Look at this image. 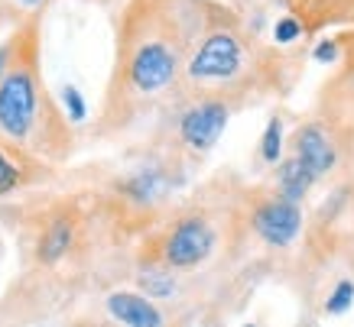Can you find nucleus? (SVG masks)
<instances>
[{
    "label": "nucleus",
    "mask_w": 354,
    "mask_h": 327,
    "mask_svg": "<svg viewBox=\"0 0 354 327\" xmlns=\"http://www.w3.org/2000/svg\"><path fill=\"white\" fill-rule=\"evenodd\" d=\"M43 0H17V7H23V10H36Z\"/></svg>",
    "instance_id": "412c9836"
},
{
    "label": "nucleus",
    "mask_w": 354,
    "mask_h": 327,
    "mask_svg": "<svg viewBox=\"0 0 354 327\" xmlns=\"http://www.w3.org/2000/svg\"><path fill=\"white\" fill-rule=\"evenodd\" d=\"M23 181H26L23 166L10 156V149L0 146V195H10L13 188H20Z\"/></svg>",
    "instance_id": "4468645a"
},
{
    "label": "nucleus",
    "mask_w": 354,
    "mask_h": 327,
    "mask_svg": "<svg viewBox=\"0 0 354 327\" xmlns=\"http://www.w3.org/2000/svg\"><path fill=\"white\" fill-rule=\"evenodd\" d=\"M244 327H254V324H244Z\"/></svg>",
    "instance_id": "4be33fe9"
},
{
    "label": "nucleus",
    "mask_w": 354,
    "mask_h": 327,
    "mask_svg": "<svg viewBox=\"0 0 354 327\" xmlns=\"http://www.w3.org/2000/svg\"><path fill=\"white\" fill-rule=\"evenodd\" d=\"M286 13L302 26V36L312 39L322 30H354V0H279Z\"/></svg>",
    "instance_id": "1a4fd4ad"
},
{
    "label": "nucleus",
    "mask_w": 354,
    "mask_h": 327,
    "mask_svg": "<svg viewBox=\"0 0 354 327\" xmlns=\"http://www.w3.org/2000/svg\"><path fill=\"white\" fill-rule=\"evenodd\" d=\"M215 250V230L202 217H185L162 240V263L172 269H192Z\"/></svg>",
    "instance_id": "0eeeda50"
},
{
    "label": "nucleus",
    "mask_w": 354,
    "mask_h": 327,
    "mask_svg": "<svg viewBox=\"0 0 354 327\" xmlns=\"http://www.w3.org/2000/svg\"><path fill=\"white\" fill-rule=\"evenodd\" d=\"M0 137L55 159L68 156L72 149L68 117L59 114L39 75L36 23L13 36V65L0 81Z\"/></svg>",
    "instance_id": "7ed1b4c3"
},
{
    "label": "nucleus",
    "mask_w": 354,
    "mask_h": 327,
    "mask_svg": "<svg viewBox=\"0 0 354 327\" xmlns=\"http://www.w3.org/2000/svg\"><path fill=\"white\" fill-rule=\"evenodd\" d=\"M351 305H354V282L351 279H342L332 288V295L325 298V315H344Z\"/></svg>",
    "instance_id": "dca6fc26"
},
{
    "label": "nucleus",
    "mask_w": 354,
    "mask_h": 327,
    "mask_svg": "<svg viewBox=\"0 0 354 327\" xmlns=\"http://www.w3.org/2000/svg\"><path fill=\"white\" fill-rule=\"evenodd\" d=\"M227 120H231V107L225 101H212V97L195 101L179 120V139L192 152H208L221 139Z\"/></svg>",
    "instance_id": "6e6552de"
},
{
    "label": "nucleus",
    "mask_w": 354,
    "mask_h": 327,
    "mask_svg": "<svg viewBox=\"0 0 354 327\" xmlns=\"http://www.w3.org/2000/svg\"><path fill=\"white\" fill-rule=\"evenodd\" d=\"M260 159L270 162V166L283 159V120H279V117L270 120L267 130H263V137H260Z\"/></svg>",
    "instance_id": "ddd939ff"
},
{
    "label": "nucleus",
    "mask_w": 354,
    "mask_h": 327,
    "mask_svg": "<svg viewBox=\"0 0 354 327\" xmlns=\"http://www.w3.org/2000/svg\"><path fill=\"white\" fill-rule=\"evenodd\" d=\"M290 149H292V159H299L302 166L315 175V181H319L338 169L344 143L328 127H322L315 117H309V120H302L299 127L292 130Z\"/></svg>",
    "instance_id": "39448f33"
},
{
    "label": "nucleus",
    "mask_w": 354,
    "mask_h": 327,
    "mask_svg": "<svg viewBox=\"0 0 354 327\" xmlns=\"http://www.w3.org/2000/svg\"><path fill=\"white\" fill-rule=\"evenodd\" d=\"M302 39H306V36H302V26L292 20L290 13H286V17H279V20L273 23V39H270L273 46H279V49H290V46L302 43Z\"/></svg>",
    "instance_id": "2eb2a0df"
},
{
    "label": "nucleus",
    "mask_w": 354,
    "mask_h": 327,
    "mask_svg": "<svg viewBox=\"0 0 354 327\" xmlns=\"http://www.w3.org/2000/svg\"><path fill=\"white\" fill-rule=\"evenodd\" d=\"M315 185V175H312L299 159H279L277 162V195L279 198L292 201V204H302L306 195L312 191Z\"/></svg>",
    "instance_id": "9b49d317"
},
{
    "label": "nucleus",
    "mask_w": 354,
    "mask_h": 327,
    "mask_svg": "<svg viewBox=\"0 0 354 327\" xmlns=\"http://www.w3.org/2000/svg\"><path fill=\"white\" fill-rule=\"evenodd\" d=\"M231 10L212 0H130L118 26V62L104 110L130 114L179 85L195 43Z\"/></svg>",
    "instance_id": "f257e3e1"
},
{
    "label": "nucleus",
    "mask_w": 354,
    "mask_h": 327,
    "mask_svg": "<svg viewBox=\"0 0 354 327\" xmlns=\"http://www.w3.org/2000/svg\"><path fill=\"white\" fill-rule=\"evenodd\" d=\"M302 52L263 43L257 30L227 13L195 43L179 81L198 95V101H225L234 110V101L286 95L302 75Z\"/></svg>",
    "instance_id": "f03ea898"
},
{
    "label": "nucleus",
    "mask_w": 354,
    "mask_h": 327,
    "mask_svg": "<svg viewBox=\"0 0 354 327\" xmlns=\"http://www.w3.org/2000/svg\"><path fill=\"white\" fill-rule=\"evenodd\" d=\"M338 59L315 95V120L328 127L344 146L354 143V30L335 32Z\"/></svg>",
    "instance_id": "20e7f679"
},
{
    "label": "nucleus",
    "mask_w": 354,
    "mask_h": 327,
    "mask_svg": "<svg viewBox=\"0 0 354 327\" xmlns=\"http://www.w3.org/2000/svg\"><path fill=\"white\" fill-rule=\"evenodd\" d=\"M140 285H143V292H150V295H172L176 292V282H172L166 272H160V269H147V272H140Z\"/></svg>",
    "instance_id": "f3484780"
},
{
    "label": "nucleus",
    "mask_w": 354,
    "mask_h": 327,
    "mask_svg": "<svg viewBox=\"0 0 354 327\" xmlns=\"http://www.w3.org/2000/svg\"><path fill=\"white\" fill-rule=\"evenodd\" d=\"M10 65H13V36L7 43H0V81H3V75L10 72Z\"/></svg>",
    "instance_id": "aec40b11"
},
{
    "label": "nucleus",
    "mask_w": 354,
    "mask_h": 327,
    "mask_svg": "<svg viewBox=\"0 0 354 327\" xmlns=\"http://www.w3.org/2000/svg\"><path fill=\"white\" fill-rule=\"evenodd\" d=\"M250 224L257 230L260 240H267L270 246H290V243L299 240L302 233V204H292V201L279 198L277 191L273 195H263V198L254 204L250 211Z\"/></svg>",
    "instance_id": "423d86ee"
},
{
    "label": "nucleus",
    "mask_w": 354,
    "mask_h": 327,
    "mask_svg": "<svg viewBox=\"0 0 354 327\" xmlns=\"http://www.w3.org/2000/svg\"><path fill=\"white\" fill-rule=\"evenodd\" d=\"M312 59H315V62H325V65H335V59H338V43H335V36L319 39L315 49H312Z\"/></svg>",
    "instance_id": "6ab92c4d"
},
{
    "label": "nucleus",
    "mask_w": 354,
    "mask_h": 327,
    "mask_svg": "<svg viewBox=\"0 0 354 327\" xmlns=\"http://www.w3.org/2000/svg\"><path fill=\"white\" fill-rule=\"evenodd\" d=\"M68 246H72V221L68 217H59L46 227L43 240H39V259L46 266L59 263L65 253H68Z\"/></svg>",
    "instance_id": "f8f14e48"
},
{
    "label": "nucleus",
    "mask_w": 354,
    "mask_h": 327,
    "mask_svg": "<svg viewBox=\"0 0 354 327\" xmlns=\"http://www.w3.org/2000/svg\"><path fill=\"white\" fill-rule=\"evenodd\" d=\"M62 101H65V114H68V123H82V120H85V114H88L82 91H78L75 85H65V88H62Z\"/></svg>",
    "instance_id": "a211bd4d"
},
{
    "label": "nucleus",
    "mask_w": 354,
    "mask_h": 327,
    "mask_svg": "<svg viewBox=\"0 0 354 327\" xmlns=\"http://www.w3.org/2000/svg\"><path fill=\"white\" fill-rule=\"evenodd\" d=\"M104 305H108V315L124 327H162L160 308L137 292H114Z\"/></svg>",
    "instance_id": "9d476101"
}]
</instances>
